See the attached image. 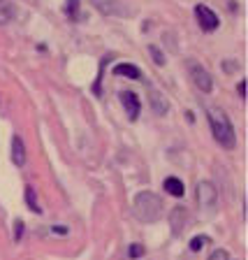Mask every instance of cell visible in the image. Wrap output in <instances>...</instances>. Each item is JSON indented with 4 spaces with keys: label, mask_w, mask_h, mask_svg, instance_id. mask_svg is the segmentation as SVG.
Masks as SVG:
<instances>
[{
    "label": "cell",
    "mask_w": 248,
    "mask_h": 260,
    "mask_svg": "<svg viewBox=\"0 0 248 260\" xmlns=\"http://www.w3.org/2000/svg\"><path fill=\"white\" fill-rule=\"evenodd\" d=\"M162 212H165V205H162L160 198L155 193H151V191L139 193L132 202L134 219H139L141 223H155V221L162 216Z\"/></svg>",
    "instance_id": "6da1fadb"
},
{
    "label": "cell",
    "mask_w": 248,
    "mask_h": 260,
    "mask_svg": "<svg viewBox=\"0 0 248 260\" xmlns=\"http://www.w3.org/2000/svg\"><path fill=\"white\" fill-rule=\"evenodd\" d=\"M209 126H211V133H214L216 142L221 144L223 149H235V128L230 123L228 114L214 107V109H209Z\"/></svg>",
    "instance_id": "7a4b0ae2"
},
{
    "label": "cell",
    "mask_w": 248,
    "mask_h": 260,
    "mask_svg": "<svg viewBox=\"0 0 248 260\" xmlns=\"http://www.w3.org/2000/svg\"><path fill=\"white\" fill-rule=\"evenodd\" d=\"M188 72H190V77H193V81H195V86L200 88V91L209 93V91L214 88V79H211V74H209L207 70L197 63V60H188Z\"/></svg>",
    "instance_id": "3957f363"
},
{
    "label": "cell",
    "mask_w": 248,
    "mask_h": 260,
    "mask_svg": "<svg viewBox=\"0 0 248 260\" xmlns=\"http://www.w3.org/2000/svg\"><path fill=\"white\" fill-rule=\"evenodd\" d=\"M216 198H218V193H216L214 184H209V181H200L197 184V202H200V207L211 209L216 205Z\"/></svg>",
    "instance_id": "277c9868"
},
{
    "label": "cell",
    "mask_w": 248,
    "mask_h": 260,
    "mask_svg": "<svg viewBox=\"0 0 248 260\" xmlns=\"http://www.w3.org/2000/svg\"><path fill=\"white\" fill-rule=\"evenodd\" d=\"M195 14H197V21H200L202 30H216L218 28V14L214 12V9H209V7L204 5H197L195 7Z\"/></svg>",
    "instance_id": "5b68a950"
},
{
    "label": "cell",
    "mask_w": 248,
    "mask_h": 260,
    "mask_svg": "<svg viewBox=\"0 0 248 260\" xmlns=\"http://www.w3.org/2000/svg\"><path fill=\"white\" fill-rule=\"evenodd\" d=\"M91 5L105 16H114V14H130L127 9H123V5L119 0H91Z\"/></svg>",
    "instance_id": "8992f818"
},
{
    "label": "cell",
    "mask_w": 248,
    "mask_h": 260,
    "mask_svg": "<svg viewBox=\"0 0 248 260\" xmlns=\"http://www.w3.org/2000/svg\"><path fill=\"white\" fill-rule=\"evenodd\" d=\"M121 102H123V107H125V112H127V119L130 121L139 119V95H134L132 91H123Z\"/></svg>",
    "instance_id": "52a82bcc"
},
{
    "label": "cell",
    "mask_w": 248,
    "mask_h": 260,
    "mask_svg": "<svg viewBox=\"0 0 248 260\" xmlns=\"http://www.w3.org/2000/svg\"><path fill=\"white\" fill-rule=\"evenodd\" d=\"M12 160H14V165H19V167L26 165V144H23V140H21L19 135L12 137Z\"/></svg>",
    "instance_id": "ba28073f"
},
{
    "label": "cell",
    "mask_w": 248,
    "mask_h": 260,
    "mask_svg": "<svg viewBox=\"0 0 248 260\" xmlns=\"http://www.w3.org/2000/svg\"><path fill=\"white\" fill-rule=\"evenodd\" d=\"M162 188H165L169 195H174V198H183V193H186L183 181L176 179V177H167V179H165V184H162Z\"/></svg>",
    "instance_id": "9c48e42d"
},
{
    "label": "cell",
    "mask_w": 248,
    "mask_h": 260,
    "mask_svg": "<svg viewBox=\"0 0 248 260\" xmlns=\"http://www.w3.org/2000/svg\"><path fill=\"white\" fill-rule=\"evenodd\" d=\"M148 100H151V107H153L155 114H160V116H165L169 109L167 100H165V95L158 93V91H151V95H148Z\"/></svg>",
    "instance_id": "30bf717a"
},
{
    "label": "cell",
    "mask_w": 248,
    "mask_h": 260,
    "mask_svg": "<svg viewBox=\"0 0 248 260\" xmlns=\"http://www.w3.org/2000/svg\"><path fill=\"white\" fill-rule=\"evenodd\" d=\"M14 14H16V7H14L12 0H0V26L9 23L14 19Z\"/></svg>",
    "instance_id": "8fae6325"
},
{
    "label": "cell",
    "mask_w": 248,
    "mask_h": 260,
    "mask_svg": "<svg viewBox=\"0 0 248 260\" xmlns=\"http://www.w3.org/2000/svg\"><path fill=\"white\" fill-rule=\"evenodd\" d=\"M114 72L119 74V77H127V79H139V77H141L139 67L132 65V63H121V65H116Z\"/></svg>",
    "instance_id": "7c38bea8"
},
{
    "label": "cell",
    "mask_w": 248,
    "mask_h": 260,
    "mask_svg": "<svg viewBox=\"0 0 248 260\" xmlns=\"http://www.w3.org/2000/svg\"><path fill=\"white\" fill-rule=\"evenodd\" d=\"M183 219H186V212H183L181 207H176L174 212H172V216H169V223H172V233L179 235L183 230Z\"/></svg>",
    "instance_id": "4fadbf2b"
},
{
    "label": "cell",
    "mask_w": 248,
    "mask_h": 260,
    "mask_svg": "<svg viewBox=\"0 0 248 260\" xmlns=\"http://www.w3.org/2000/svg\"><path fill=\"white\" fill-rule=\"evenodd\" d=\"M23 198H26V205L30 207V212H35V214L42 212L40 202H37V193H35L33 186H26V191H23Z\"/></svg>",
    "instance_id": "5bb4252c"
},
{
    "label": "cell",
    "mask_w": 248,
    "mask_h": 260,
    "mask_svg": "<svg viewBox=\"0 0 248 260\" xmlns=\"http://www.w3.org/2000/svg\"><path fill=\"white\" fill-rule=\"evenodd\" d=\"M77 9H79V0H67V2H65V14H67V16H70L72 21L79 19Z\"/></svg>",
    "instance_id": "9a60e30c"
},
{
    "label": "cell",
    "mask_w": 248,
    "mask_h": 260,
    "mask_svg": "<svg viewBox=\"0 0 248 260\" xmlns=\"http://www.w3.org/2000/svg\"><path fill=\"white\" fill-rule=\"evenodd\" d=\"M207 242H209V237H193V240H190V251H200Z\"/></svg>",
    "instance_id": "2e32d148"
},
{
    "label": "cell",
    "mask_w": 248,
    "mask_h": 260,
    "mask_svg": "<svg viewBox=\"0 0 248 260\" xmlns=\"http://www.w3.org/2000/svg\"><path fill=\"white\" fill-rule=\"evenodd\" d=\"M148 51H151V56H153V60L155 63H158V65H165V58H162V51L158 47H155V44H151V47H148Z\"/></svg>",
    "instance_id": "e0dca14e"
},
{
    "label": "cell",
    "mask_w": 248,
    "mask_h": 260,
    "mask_svg": "<svg viewBox=\"0 0 248 260\" xmlns=\"http://www.w3.org/2000/svg\"><path fill=\"white\" fill-rule=\"evenodd\" d=\"M209 260H230V258H228V251L225 249H216L214 254L209 256Z\"/></svg>",
    "instance_id": "ac0fdd59"
},
{
    "label": "cell",
    "mask_w": 248,
    "mask_h": 260,
    "mask_svg": "<svg viewBox=\"0 0 248 260\" xmlns=\"http://www.w3.org/2000/svg\"><path fill=\"white\" fill-rule=\"evenodd\" d=\"M144 256V247L141 244H132L130 247V258H141Z\"/></svg>",
    "instance_id": "d6986e66"
},
{
    "label": "cell",
    "mask_w": 248,
    "mask_h": 260,
    "mask_svg": "<svg viewBox=\"0 0 248 260\" xmlns=\"http://www.w3.org/2000/svg\"><path fill=\"white\" fill-rule=\"evenodd\" d=\"M21 235H23V221H16V223H14V240L19 242Z\"/></svg>",
    "instance_id": "ffe728a7"
},
{
    "label": "cell",
    "mask_w": 248,
    "mask_h": 260,
    "mask_svg": "<svg viewBox=\"0 0 248 260\" xmlns=\"http://www.w3.org/2000/svg\"><path fill=\"white\" fill-rule=\"evenodd\" d=\"M237 93L242 95V98H246V81H242V84L237 86Z\"/></svg>",
    "instance_id": "44dd1931"
},
{
    "label": "cell",
    "mask_w": 248,
    "mask_h": 260,
    "mask_svg": "<svg viewBox=\"0 0 248 260\" xmlns=\"http://www.w3.org/2000/svg\"><path fill=\"white\" fill-rule=\"evenodd\" d=\"M54 233H56V235H67V228H63V226H54Z\"/></svg>",
    "instance_id": "7402d4cb"
}]
</instances>
